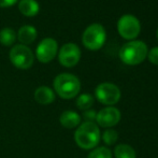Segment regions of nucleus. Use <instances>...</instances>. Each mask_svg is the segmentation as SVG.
Returning a JSON list of instances; mask_svg holds the SVG:
<instances>
[{
	"label": "nucleus",
	"mask_w": 158,
	"mask_h": 158,
	"mask_svg": "<svg viewBox=\"0 0 158 158\" xmlns=\"http://www.w3.org/2000/svg\"><path fill=\"white\" fill-rule=\"evenodd\" d=\"M121 90L115 84L104 82L96 87L95 96L97 100L106 106H114L121 99Z\"/></svg>",
	"instance_id": "7"
},
{
	"label": "nucleus",
	"mask_w": 158,
	"mask_h": 158,
	"mask_svg": "<svg viewBox=\"0 0 158 158\" xmlns=\"http://www.w3.org/2000/svg\"><path fill=\"white\" fill-rule=\"evenodd\" d=\"M35 100L42 106L51 104L55 100V93L48 86H40L35 90Z\"/></svg>",
	"instance_id": "11"
},
{
	"label": "nucleus",
	"mask_w": 158,
	"mask_h": 158,
	"mask_svg": "<svg viewBox=\"0 0 158 158\" xmlns=\"http://www.w3.org/2000/svg\"><path fill=\"white\" fill-rule=\"evenodd\" d=\"M87 158H112V152L108 148L100 146V148H94Z\"/></svg>",
	"instance_id": "18"
},
{
	"label": "nucleus",
	"mask_w": 158,
	"mask_h": 158,
	"mask_svg": "<svg viewBox=\"0 0 158 158\" xmlns=\"http://www.w3.org/2000/svg\"><path fill=\"white\" fill-rule=\"evenodd\" d=\"M54 89L63 99H72L79 95L81 90V82L71 73H61L54 80Z\"/></svg>",
	"instance_id": "3"
},
{
	"label": "nucleus",
	"mask_w": 158,
	"mask_h": 158,
	"mask_svg": "<svg viewBox=\"0 0 158 158\" xmlns=\"http://www.w3.org/2000/svg\"><path fill=\"white\" fill-rule=\"evenodd\" d=\"M17 35L16 32L14 31V29L12 28H3V29L0 30V43L4 46H10L16 40Z\"/></svg>",
	"instance_id": "16"
},
{
	"label": "nucleus",
	"mask_w": 158,
	"mask_h": 158,
	"mask_svg": "<svg viewBox=\"0 0 158 158\" xmlns=\"http://www.w3.org/2000/svg\"><path fill=\"white\" fill-rule=\"evenodd\" d=\"M17 38L19 41L21 42L23 45H28V44L33 43L35 39H37V29L33 26L30 25H24L19 29L17 32Z\"/></svg>",
	"instance_id": "12"
},
{
	"label": "nucleus",
	"mask_w": 158,
	"mask_h": 158,
	"mask_svg": "<svg viewBox=\"0 0 158 158\" xmlns=\"http://www.w3.org/2000/svg\"><path fill=\"white\" fill-rule=\"evenodd\" d=\"M156 35H157V40H158V29H157V32H156Z\"/></svg>",
	"instance_id": "23"
},
{
	"label": "nucleus",
	"mask_w": 158,
	"mask_h": 158,
	"mask_svg": "<svg viewBox=\"0 0 158 158\" xmlns=\"http://www.w3.org/2000/svg\"><path fill=\"white\" fill-rule=\"evenodd\" d=\"M19 10L24 16L33 17L39 13L40 6L35 0H19Z\"/></svg>",
	"instance_id": "13"
},
{
	"label": "nucleus",
	"mask_w": 158,
	"mask_h": 158,
	"mask_svg": "<svg viewBox=\"0 0 158 158\" xmlns=\"http://www.w3.org/2000/svg\"><path fill=\"white\" fill-rule=\"evenodd\" d=\"M9 58L13 64V66L16 67L17 69H22V70L29 69L33 64V60H35V56H33L31 50L27 45H23V44H17V45L13 46L12 50L9 53Z\"/></svg>",
	"instance_id": "6"
},
{
	"label": "nucleus",
	"mask_w": 158,
	"mask_h": 158,
	"mask_svg": "<svg viewBox=\"0 0 158 158\" xmlns=\"http://www.w3.org/2000/svg\"><path fill=\"white\" fill-rule=\"evenodd\" d=\"M81 59V50L74 43H66L58 52V61L66 68L77 66Z\"/></svg>",
	"instance_id": "9"
},
{
	"label": "nucleus",
	"mask_w": 158,
	"mask_h": 158,
	"mask_svg": "<svg viewBox=\"0 0 158 158\" xmlns=\"http://www.w3.org/2000/svg\"><path fill=\"white\" fill-rule=\"evenodd\" d=\"M121 121V112L114 106H106L97 113L96 122L98 126L103 128H110L119 123Z\"/></svg>",
	"instance_id": "10"
},
{
	"label": "nucleus",
	"mask_w": 158,
	"mask_h": 158,
	"mask_svg": "<svg viewBox=\"0 0 158 158\" xmlns=\"http://www.w3.org/2000/svg\"><path fill=\"white\" fill-rule=\"evenodd\" d=\"M117 31L123 39L132 41L140 35L141 24L132 14H124L117 21Z\"/></svg>",
	"instance_id": "5"
},
{
	"label": "nucleus",
	"mask_w": 158,
	"mask_h": 158,
	"mask_svg": "<svg viewBox=\"0 0 158 158\" xmlns=\"http://www.w3.org/2000/svg\"><path fill=\"white\" fill-rule=\"evenodd\" d=\"M58 52V44L53 38H45L37 46L35 57L42 64H48L55 58Z\"/></svg>",
	"instance_id": "8"
},
{
	"label": "nucleus",
	"mask_w": 158,
	"mask_h": 158,
	"mask_svg": "<svg viewBox=\"0 0 158 158\" xmlns=\"http://www.w3.org/2000/svg\"><path fill=\"white\" fill-rule=\"evenodd\" d=\"M117 139H118V135H117V132L114 129H108V130L104 131L103 135H102V140H103L104 143L108 144V145L114 144L115 142L117 141Z\"/></svg>",
	"instance_id": "19"
},
{
	"label": "nucleus",
	"mask_w": 158,
	"mask_h": 158,
	"mask_svg": "<svg viewBox=\"0 0 158 158\" xmlns=\"http://www.w3.org/2000/svg\"><path fill=\"white\" fill-rule=\"evenodd\" d=\"M59 122L64 128L72 129L80 126L81 124V116L74 111H64L59 117Z\"/></svg>",
	"instance_id": "14"
},
{
	"label": "nucleus",
	"mask_w": 158,
	"mask_h": 158,
	"mask_svg": "<svg viewBox=\"0 0 158 158\" xmlns=\"http://www.w3.org/2000/svg\"><path fill=\"white\" fill-rule=\"evenodd\" d=\"M146 58L148 59V61H150L151 64H155V66H158V46H154L153 48L148 50Z\"/></svg>",
	"instance_id": "20"
},
{
	"label": "nucleus",
	"mask_w": 158,
	"mask_h": 158,
	"mask_svg": "<svg viewBox=\"0 0 158 158\" xmlns=\"http://www.w3.org/2000/svg\"><path fill=\"white\" fill-rule=\"evenodd\" d=\"M19 0H0V8H9L14 6Z\"/></svg>",
	"instance_id": "22"
},
{
	"label": "nucleus",
	"mask_w": 158,
	"mask_h": 158,
	"mask_svg": "<svg viewBox=\"0 0 158 158\" xmlns=\"http://www.w3.org/2000/svg\"><path fill=\"white\" fill-rule=\"evenodd\" d=\"M84 118L86 119V122H94L96 121V116H97V113L94 110H87L84 112L83 114Z\"/></svg>",
	"instance_id": "21"
},
{
	"label": "nucleus",
	"mask_w": 158,
	"mask_h": 158,
	"mask_svg": "<svg viewBox=\"0 0 158 158\" xmlns=\"http://www.w3.org/2000/svg\"><path fill=\"white\" fill-rule=\"evenodd\" d=\"M106 40V32L101 24L94 23L89 25L83 32L82 42L89 51H98L104 45Z\"/></svg>",
	"instance_id": "4"
},
{
	"label": "nucleus",
	"mask_w": 158,
	"mask_h": 158,
	"mask_svg": "<svg viewBox=\"0 0 158 158\" xmlns=\"http://www.w3.org/2000/svg\"><path fill=\"white\" fill-rule=\"evenodd\" d=\"M94 104V97L89 94H82L77 99V106L82 111H87Z\"/></svg>",
	"instance_id": "17"
},
{
	"label": "nucleus",
	"mask_w": 158,
	"mask_h": 158,
	"mask_svg": "<svg viewBox=\"0 0 158 158\" xmlns=\"http://www.w3.org/2000/svg\"><path fill=\"white\" fill-rule=\"evenodd\" d=\"M74 140L77 146L83 150H92L100 141L99 127L94 122H84L80 124L74 133Z\"/></svg>",
	"instance_id": "2"
},
{
	"label": "nucleus",
	"mask_w": 158,
	"mask_h": 158,
	"mask_svg": "<svg viewBox=\"0 0 158 158\" xmlns=\"http://www.w3.org/2000/svg\"><path fill=\"white\" fill-rule=\"evenodd\" d=\"M148 48L143 41L132 40L124 44L119 50V58L125 64L137 66L143 63L148 56Z\"/></svg>",
	"instance_id": "1"
},
{
	"label": "nucleus",
	"mask_w": 158,
	"mask_h": 158,
	"mask_svg": "<svg viewBox=\"0 0 158 158\" xmlns=\"http://www.w3.org/2000/svg\"><path fill=\"white\" fill-rule=\"evenodd\" d=\"M137 154L132 146L128 144H118L114 148L115 158H135Z\"/></svg>",
	"instance_id": "15"
}]
</instances>
